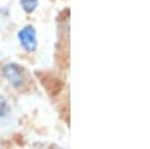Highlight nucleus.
I'll return each instance as SVG.
<instances>
[{
    "label": "nucleus",
    "mask_w": 150,
    "mask_h": 149,
    "mask_svg": "<svg viewBox=\"0 0 150 149\" xmlns=\"http://www.w3.org/2000/svg\"><path fill=\"white\" fill-rule=\"evenodd\" d=\"M0 76L15 91H23L27 88L29 76L26 69L15 62H6L0 66Z\"/></svg>",
    "instance_id": "obj_1"
},
{
    "label": "nucleus",
    "mask_w": 150,
    "mask_h": 149,
    "mask_svg": "<svg viewBox=\"0 0 150 149\" xmlns=\"http://www.w3.org/2000/svg\"><path fill=\"white\" fill-rule=\"evenodd\" d=\"M17 39L26 53H35L38 50V32L32 24H26L17 32Z\"/></svg>",
    "instance_id": "obj_2"
},
{
    "label": "nucleus",
    "mask_w": 150,
    "mask_h": 149,
    "mask_svg": "<svg viewBox=\"0 0 150 149\" xmlns=\"http://www.w3.org/2000/svg\"><path fill=\"white\" fill-rule=\"evenodd\" d=\"M59 149H63V148H59Z\"/></svg>",
    "instance_id": "obj_5"
},
{
    "label": "nucleus",
    "mask_w": 150,
    "mask_h": 149,
    "mask_svg": "<svg viewBox=\"0 0 150 149\" xmlns=\"http://www.w3.org/2000/svg\"><path fill=\"white\" fill-rule=\"evenodd\" d=\"M9 111H11V106L8 103V99L3 93H0V119H3L9 115Z\"/></svg>",
    "instance_id": "obj_4"
},
{
    "label": "nucleus",
    "mask_w": 150,
    "mask_h": 149,
    "mask_svg": "<svg viewBox=\"0 0 150 149\" xmlns=\"http://www.w3.org/2000/svg\"><path fill=\"white\" fill-rule=\"evenodd\" d=\"M20 6L26 14H33L39 6V0H20Z\"/></svg>",
    "instance_id": "obj_3"
}]
</instances>
